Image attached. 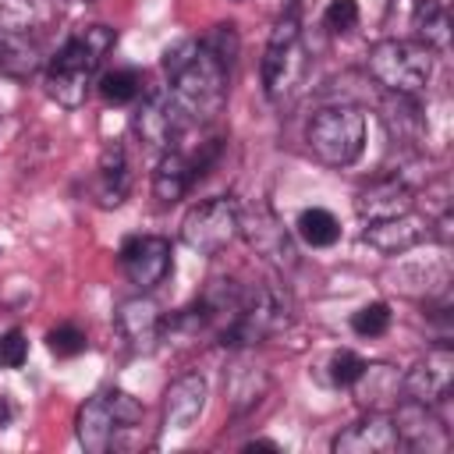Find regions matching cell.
Wrapping results in <instances>:
<instances>
[{"mask_svg": "<svg viewBox=\"0 0 454 454\" xmlns=\"http://www.w3.org/2000/svg\"><path fill=\"white\" fill-rule=\"evenodd\" d=\"M110 46H114V28L106 25H89L74 32L46 67V92L60 106H82Z\"/></svg>", "mask_w": 454, "mask_h": 454, "instance_id": "1", "label": "cell"}, {"mask_svg": "<svg viewBox=\"0 0 454 454\" xmlns=\"http://www.w3.org/2000/svg\"><path fill=\"white\" fill-rule=\"evenodd\" d=\"M365 67L387 92L419 96L433 78V50L419 39H380L365 57Z\"/></svg>", "mask_w": 454, "mask_h": 454, "instance_id": "2", "label": "cell"}, {"mask_svg": "<svg viewBox=\"0 0 454 454\" xmlns=\"http://www.w3.org/2000/svg\"><path fill=\"white\" fill-rule=\"evenodd\" d=\"M309 153L326 167H348L365 149V117L355 106H323L305 124Z\"/></svg>", "mask_w": 454, "mask_h": 454, "instance_id": "3", "label": "cell"}, {"mask_svg": "<svg viewBox=\"0 0 454 454\" xmlns=\"http://www.w3.org/2000/svg\"><path fill=\"white\" fill-rule=\"evenodd\" d=\"M291 319V301L280 287L273 284H262V287H252L238 298V309L231 312L223 333H220V344L223 348H252L266 337H273L284 323Z\"/></svg>", "mask_w": 454, "mask_h": 454, "instance_id": "4", "label": "cell"}, {"mask_svg": "<svg viewBox=\"0 0 454 454\" xmlns=\"http://www.w3.org/2000/svg\"><path fill=\"white\" fill-rule=\"evenodd\" d=\"M227 71L231 67L206 46V39H199L195 57L170 78V89L181 99V106L188 110V117H213L223 106Z\"/></svg>", "mask_w": 454, "mask_h": 454, "instance_id": "5", "label": "cell"}, {"mask_svg": "<svg viewBox=\"0 0 454 454\" xmlns=\"http://www.w3.org/2000/svg\"><path fill=\"white\" fill-rule=\"evenodd\" d=\"M259 74H262V89L273 103L287 99L301 74H305V57H301V28H298V14L287 11L273 32H270V43L262 50V64H259Z\"/></svg>", "mask_w": 454, "mask_h": 454, "instance_id": "6", "label": "cell"}, {"mask_svg": "<svg viewBox=\"0 0 454 454\" xmlns=\"http://www.w3.org/2000/svg\"><path fill=\"white\" fill-rule=\"evenodd\" d=\"M238 223L241 206L231 195H216L188 209V216L181 220V241L199 255H216L238 238Z\"/></svg>", "mask_w": 454, "mask_h": 454, "instance_id": "7", "label": "cell"}, {"mask_svg": "<svg viewBox=\"0 0 454 454\" xmlns=\"http://www.w3.org/2000/svg\"><path fill=\"white\" fill-rule=\"evenodd\" d=\"M188 110L181 106V99L174 96V89H145L142 103L135 106L131 128L135 135L149 145V149H174V142L181 138V131L188 128Z\"/></svg>", "mask_w": 454, "mask_h": 454, "instance_id": "8", "label": "cell"}, {"mask_svg": "<svg viewBox=\"0 0 454 454\" xmlns=\"http://www.w3.org/2000/svg\"><path fill=\"white\" fill-rule=\"evenodd\" d=\"M238 234L255 248V255H262L270 266L277 270H294L298 266V248L287 234V227L277 220V213L270 206H252V209H241V223H238Z\"/></svg>", "mask_w": 454, "mask_h": 454, "instance_id": "9", "label": "cell"}, {"mask_svg": "<svg viewBox=\"0 0 454 454\" xmlns=\"http://www.w3.org/2000/svg\"><path fill=\"white\" fill-rule=\"evenodd\" d=\"M450 387H454V351L450 348H433L426 358H419L401 376V394L426 408L443 404L450 397Z\"/></svg>", "mask_w": 454, "mask_h": 454, "instance_id": "10", "label": "cell"}, {"mask_svg": "<svg viewBox=\"0 0 454 454\" xmlns=\"http://www.w3.org/2000/svg\"><path fill=\"white\" fill-rule=\"evenodd\" d=\"M121 266L138 291H153L170 273V241L156 234H135L121 245Z\"/></svg>", "mask_w": 454, "mask_h": 454, "instance_id": "11", "label": "cell"}, {"mask_svg": "<svg viewBox=\"0 0 454 454\" xmlns=\"http://www.w3.org/2000/svg\"><path fill=\"white\" fill-rule=\"evenodd\" d=\"M429 238H433V220L429 216H419L415 209L404 213V216L365 223V231H362V241L369 248H376L380 255H404V252L419 248Z\"/></svg>", "mask_w": 454, "mask_h": 454, "instance_id": "12", "label": "cell"}, {"mask_svg": "<svg viewBox=\"0 0 454 454\" xmlns=\"http://www.w3.org/2000/svg\"><path fill=\"white\" fill-rule=\"evenodd\" d=\"M401 447L394 415L387 411H369L365 419L351 422L344 433L333 436V450L337 454H394Z\"/></svg>", "mask_w": 454, "mask_h": 454, "instance_id": "13", "label": "cell"}, {"mask_svg": "<svg viewBox=\"0 0 454 454\" xmlns=\"http://www.w3.org/2000/svg\"><path fill=\"white\" fill-rule=\"evenodd\" d=\"M415 209V195L401 177H376L369 181L358 195H355V213L365 223L376 220H390V216H404Z\"/></svg>", "mask_w": 454, "mask_h": 454, "instance_id": "14", "label": "cell"}, {"mask_svg": "<svg viewBox=\"0 0 454 454\" xmlns=\"http://www.w3.org/2000/svg\"><path fill=\"white\" fill-rule=\"evenodd\" d=\"M117 330L135 351H153L163 337V312L160 305L142 291L135 298H124L117 305Z\"/></svg>", "mask_w": 454, "mask_h": 454, "instance_id": "15", "label": "cell"}, {"mask_svg": "<svg viewBox=\"0 0 454 454\" xmlns=\"http://www.w3.org/2000/svg\"><path fill=\"white\" fill-rule=\"evenodd\" d=\"M206 397H209L206 376H199V372L177 376L167 387V394H163V426L167 429H177V433L192 429L195 419L206 411Z\"/></svg>", "mask_w": 454, "mask_h": 454, "instance_id": "16", "label": "cell"}, {"mask_svg": "<svg viewBox=\"0 0 454 454\" xmlns=\"http://www.w3.org/2000/svg\"><path fill=\"white\" fill-rule=\"evenodd\" d=\"M74 426H78V443H82L89 454H106V450L117 443V433H121V422H117L114 401H110V390L89 397V401L78 408V422H74Z\"/></svg>", "mask_w": 454, "mask_h": 454, "instance_id": "17", "label": "cell"}, {"mask_svg": "<svg viewBox=\"0 0 454 454\" xmlns=\"http://www.w3.org/2000/svg\"><path fill=\"white\" fill-rule=\"evenodd\" d=\"M394 426H397L401 447H411V450H443L447 447V429L426 404H415L404 397V404L394 415Z\"/></svg>", "mask_w": 454, "mask_h": 454, "instance_id": "18", "label": "cell"}, {"mask_svg": "<svg viewBox=\"0 0 454 454\" xmlns=\"http://www.w3.org/2000/svg\"><path fill=\"white\" fill-rule=\"evenodd\" d=\"M195 177H199V167H195L184 153L167 149V153L160 156V163H156V174H153V195L170 206V202L184 199V192L192 188Z\"/></svg>", "mask_w": 454, "mask_h": 454, "instance_id": "19", "label": "cell"}, {"mask_svg": "<svg viewBox=\"0 0 454 454\" xmlns=\"http://www.w3.org/2000/svg\"><path fill=\"white\" fill-rule=\"evenodd\" d=\"M39 67H43L39 46L28 35H21V32L0 28V74H7V78H28Z\"/></svg>", "mask_w": 454, "mask_h": 454, "instance_id": "20", "label": "cell"}, {"mask_svg": "<svg viewBox=\"0 0 454 454\" xmlns=\"http://www.w3.org/2000/svg\"><path fill=\"white\" fill-rule=\"evenodd\" d=\"M266 372L245 358H238L231 369H227V397H231V408L234 411H248L255 408V401L266 394Z\"/></svg>", "mask_w": 454, "mask_h": 454, "instance_id": "21", "label": "cell"}, {"mask_svg": "<svg viewBox=\"0 0 454 454\" xmlns=\"http://www.w3.org/2000/svg\"><path fill=\"white\" fill-rule=\"evenodd\" d=\"M358 404H365L369 411H380V401H397V390H401V376L387 365H369L362 369V376L351 383Z\"/></svg>", "mask_w": 454, "mask_h": 454, "instance_id": "22", "label": "cell"}, {"mask_svg": "<svg viewBox=\"0 0 454 454\" xmlns=\"http://www.w3.org/2000/svg\"><path fill=\"white\" fill-rule=\"evenodd\" d=\"M411 28H415L419 43H426L429 50H447L450 18H447V7L440 0H419L411 11Z\"/></svg>", "mask_w": 454, "mask_h": 454, "instance_id": "23", "label": "cell"}, {"mask_svg": "<svg viewBox=\"0 0 454 454\" xmlns=\"http://www.w3.org/2000/svg\"><path fill=\"white\" fill-rule=\"evenodd\" d=\"M128 192V163H124V149L114 145L103 153L99 160V174H96V195L103 206H117Z\"/></svg>", "mask_w": 454, "mask_h": 454, "instance_id": "24", "label": "cell"}, {"mask_svg": "<svg viewBox=\"0 0 454 454\" xmlns=\"http://www.w3.org/2000/svg\"><path fill=\"white\" fill-rule=\"evenodd\" d=\"M294 234H298L305 245H312V248H330V245L340 238V223H337V216H333L330 209L312 206V209H301V213H298Z\"/></svg>", "mask_w": 454, "mask_h": 454, "instance_id": "25", "label": "cell"}, {"mask_svg": "<svg viewBox=\"0 0 454 454\" xmlns=\"http://www.w3.org/2000/svg\"><path fill=\"white\" fill-rule=\"evenodd\" d=\"M99 92L106 103H135L142 96V74L135 67H114L99 78Z\"/></svg>", "mask_w": 454, "mask_h": 454, "instance_id": "26", "label": "cell"}, {"mask_svg": "<svg viewBox=\"0 0 454 454\" xmlns=\"http://www.w3.org/2000/svg\"><path fill=\"white\" fill-rule=\"evenodd\" d=\"M387 326H390V305L387 301H369L351 316V330L358 337H380V333H387Z\"/></svg>", "mask_w": 454, "mask_h": 454, "instance_id": "27", "label": "cell"}, {"mask_svg": "<svg viewBox=\"0 0 454 454\" xmlns=\"http://www.w3.org/2000/svg\"><path fill=\"white\" fill-rule=\"evenodd\" d=\"M323 25L330 32H351L358 25V4L355 0H330V7L323 11Z\"/></svg>", "mask_w": 454, "mask_h": 454, "instance_id": "28", "label": "cell"}, {"mask_svg": "<svg viewBox=\"0 0 454 454\" xmlns=\"http://www.w3.org/2000/svg\"><path fill=\"white\" fill-rule=\"evenodd\" d=\"M362 369H365V358H358L355 351H337V355L330 358V380H333L337 387H351V383L362 376Z\"/></svg>", "mask_w": 454, "mask_h": 454, "instance_id": "29", "label": "cell"}, {"mask_svg": "<svg viewBox=\"0 0 454 454\" xmlns=\"http://www.w3.org/2000/svg\"><path fill=\"white\" fill-rule=\"evenodd\" d=\"M46 340H50V351H57V355H78V351H85V333L74 323H64L57 330H50Z\"/></svg>", "mask_w": 454, "mask_h": 454, "instance_id": "30", "label": "cell"}, {"mask_svg": "<svg viewBox=\"0 0 454 454\" xmlns=\"http://www.w3.org/2000/svg\"><path fill=\"white\" fill-rule=\"evenodd\" d=\"M25 358H28V340H25V333H21V330H7V333L0 337V362L11 365V369H21Z\"/></svg>", "mask_w": 454, "mask_h": 454, "instance_id": "31", "label": "cell"}, {"mask_svg": "<svg viewBox=\"0 0 454 454\" xmlns=\"http://www.w3.org/2000/svg\"><path fill=\"white\" fill-rule=\"evenodd\" d=\"M245 450H277V443H266V440H252V443H245Z\"/></svg>", "mask_w": 454, "mask_h": 454, "instance_id": "32", "label": "cell"}, {"mask_svg": "<svg viewBox=\"0 0 454 454\" xmlns=\"http://www.w3.org/2000/svg\"><path fill=\"white\" fill-rule=\"evenodd\" d=\"M0 419H4V422L11 419V408H7V401H4V397H0Z\"/></svg>", "mask_w": 454, "mask_h": 454, "instance_id": "33", "label": "cell"}]
</instances>
